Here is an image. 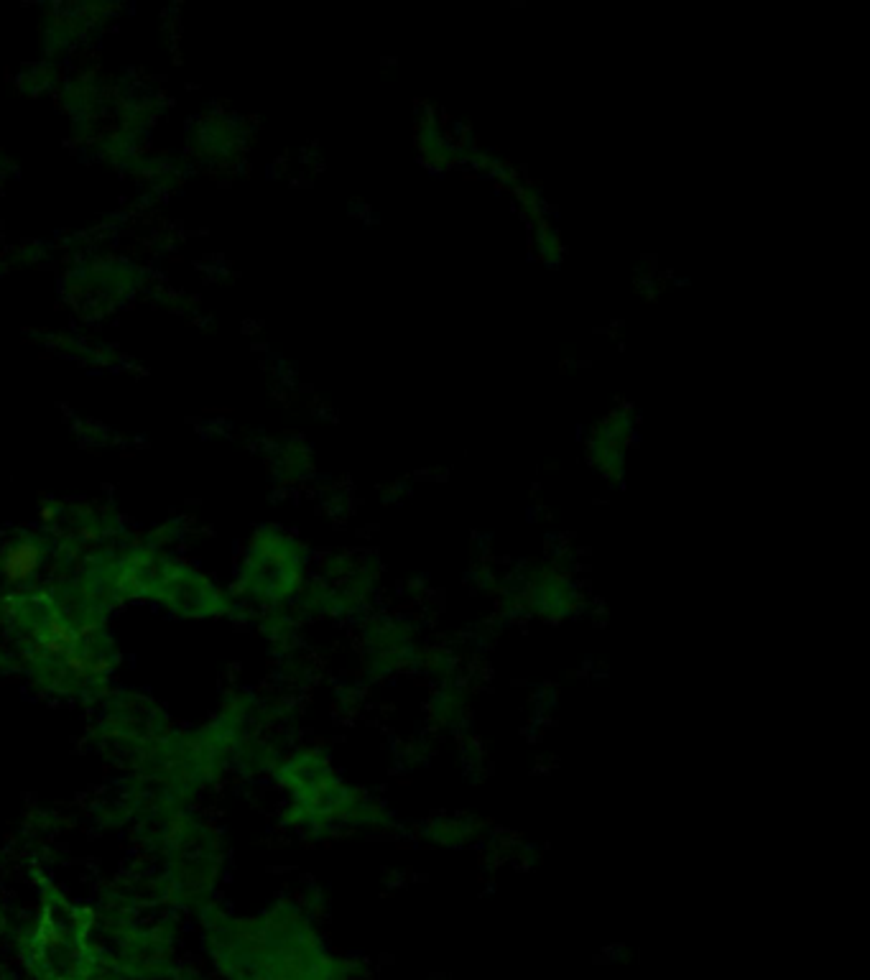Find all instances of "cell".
<instances>
[{
	"label": "cell",
	"instance_id": "1",
	"mask_svg": "<svg viewBox=\"0 0 870 980\" xmlns=\"http://www.w3.org/2000/svg\"><path fill=\"white\" fill-rule=\"evenodd\" d=\"M41 565V549L34 542H18L6 552L0 567L11 582H26Z\"/></svg>",
	"mask_w": 870,
	"mask_h": 980
}]
</instances>
